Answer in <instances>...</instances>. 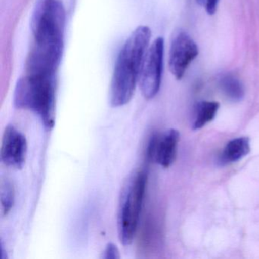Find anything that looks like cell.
I'll return each mask as SVG.
<instances>
[{"label": "cell", "mask_w": 259, "mask_h": 259, "mask_svg": "<svg viewBox=\"0 0 259 259\" xmlns=\"http://www.w3.org/2000/svg\"><path fill=\"white\" fill-rule=\"evenodd\" d=\"M198 55V48L193 39L186 32L177 34L169 49V68L171 73L177 79H182L189 65Z\"/></svg>", "instance_id": "obj_6"}, {"label": "cell", "mask_w": 259, "mask_h": 259, "mask_svg": "<svg viewBox=\"0 0 259 259\" xmlns=\"http://www.w3.org/2000/svg\"><path fill=\"white\" fill-rule=\"evenodd\" d=\"M179 141L180 133L174 128L154 135L148 143V158L163 168L169 167L175 161Z\"/></svg>", "instance_id": "obj_8"}, {"label": "cell", "mask_w": 259, "mask_h": 259, "mask_svg": "<svg viewBox=\"0 0 259 259\" xmlns=\"http://www.w3.org/2000/svg\"><path fill=\"white\" fill-rule=\"evenodd\" d=\"M151 36V31L148 27H138L122 46L115 64L110 84V101L112 107H122L133 98Z\"/></svg>", "instance_id": "obj_2"}, {"label": "cell", "mask_w": 259, "mask_h": 259, "mask_svg": "<svg viewBox=\"0 0 259 259\" xmlns=\"http://www.w3.org/2000/svg\"><path fill=\"white\" fill-rule=\"evenodd\" d=\"M219 1L220 0H207L204 7L209 15H213L216 13Z\"/></svg>", "instance_id": "obj_14"}, {"label": "cell", "mask_w": 259, "mask_h": 259, "mask_svg": "<svg viewBox=\"0 0 259 259\" xmlns=\"http://www.w3.org/2000/svg\"><path fill=\"white\" fill-rule=\"evenodd\" d=\"M57 76L26 74L18 81L14 93L16 108L34 112L48 130L56 120Z\"/></svg>", "instance_id": "obj_3"}, {"label": "cell", "mask_w": 259, "mask_h": 259, "mask_svg": "<svg viewBox=\"0 0 259 259\" xmlns=\"http://www.w3.org/2000/svg\"><path fill=\"white\" fill-rule=\"evenodd\" d=\"M101 258L118 259L120 258V254L117 246L113 243H108L105 249L103 251Z\"/></svg>", "instance_id": "obj_13"}, {"label": "cell", "mask_w": 259, "mask_h": 259, "mask_svg": "<svg viewBox=\"0 0 259 259\" xmlns=\"http://www.w3.org/2000/svg\"><path fill=\"white\" fill-rule=\"evenodd\" d=\"M196 2L198 3L200 5L202 6V7H204L206 4V2H207V0H196Z\"/></svg>", "instance_id": "obj_15"}, {"label": "cell", "mask_w": 259, "mask_h": 259, "mask_svg": "<svg viewBox=\"0 0 259 259\" xmlns=\"http://www.w3.org/2000/svg\"><path fill=\"white\" fill-rule=\"evenodd\" d=\"M66 12L60 0H37L31 20L34 45L27 74L57 75L64 48Z\"/></svg>", "instance_id": "obj_1"}, {"label": "cell", "mask_w": 259, "mask_h": 259, "mask_svg": "<svg viewBox=\"0 0 259 259\" xmlns=\"http://www.w3.org/2000/svg\"><path fill=\"white\" fill-rule=\"evenodd\" d=\"M27 153L28 142L25 136L13 125H7L0 151L2 163L13 169H22L26 160Z\"/></svg>", "instance_id": "obj_7"}, {"label": "cell", "mask_w": 259, "mask_h": 259, "mask_svg": "<svg viewBox=\"0 0 259 259\" xmlns=\"http://www.w3.org/2000/svg\"><path fill=\"white\" fill-rule=\"evenodd\" d=\"M219 103L216 101H202L197 105L195 119L192 127L198 130L203 128L208 122H211L219 110Z\"/></svg>", "instance_id": "obj_10"}, {"label": "cell", "mask_w": 259, "mask_h": 259, "mask_svg": "<svg viewBox=\"0 0 259 259\" xmlns=\"http://www.w3.org/2000/svg\"><path fill=\"white\" fill-rule=\"evenodd\" d=\"M146 186L143 171L133 172L122 186L117 213L118 236L122 245H131L136 236Z\"/></svg>", "instance_id": "obj_4"}, {"label": "cell", "mask_w": 259, "mask_h": 259, "mask_svg": "<svg viewBox=\"0 0 259 259\" xmlns=\"http://www.w3.org/2000/svg\"><path fill=\"white\" fill-rule=\"evenodd\" d=\"M249 152V139L247 137L236 138L226 145L221 157V162L222 163L237 162Z\"/></svg>", "instance_id": "obj_9"}, {"label": "cell", "mask_w": 259, "mask_h": 259, "mask_svg": "<svg viewBox=\"0 0 259 259\" xmlns=\"http://www.w3.org/2000/svg\"><path fill=\"white\" fill-rule=\"evenodd\" d=\"M223 93L230 101L238 102L244 98L245 91L241 81L233 75H226L220 80Z\"/></svg>", "instance_id": "obj_11"}, {"label": "cell", "mask_w": 259, "mask_h": 259, "mask_svg": "<svg viewBox=\"0 0 259 259\" xmlns=\"http://www.w3.org/2000/svg\"><path fill=\"white\" fill-rule=\"evenodd\" d=\"M164 40L156 39L148 48L141 68L139 84L142 95L147 99L154 98L160 90L163 72Z\"/></svg>", "instance_id": "obj_5"}, {"label": "cell", "mask_w": 259, "mask_h": 259, "mask_svg": "<svg viewBox=\"0 0 259 259\" xmlns=\"http://www.w3.org/2000/svg\"><path fill=\"white\" fill-rule=\"evenodd\" d=\"M0 202L3 216H7L13 208L15 203V188L8 179L1 180L0 183Z\"/></svg>", "instance_id": "obj_12"}]
</instances>
